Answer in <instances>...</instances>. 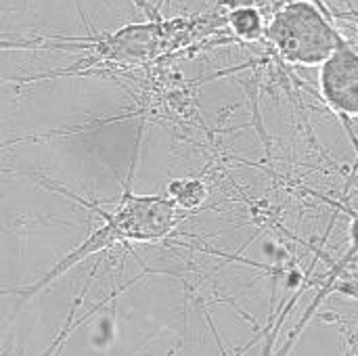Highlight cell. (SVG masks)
<instances>
[{"instance_id": "obj_4", "label": "cell", "mask_w": 358, "mask_h": 356, "mask_svg": "<svg viewBox=\"0 0 358 356\" xmlns=\"http://www.w3.org/2000/svg\"><path fill=\"white\" fill-rule=\"evenodd\" d=\"M166 193L174 199V204L180 210H187V212L197 210L210 195L206 183L199 178H176L168 185Z\"/></svg>"}, {"instance_id": "obj_2", "label": "cell", "mask_w": 358, "mask_h": 356, "mask_svg": "<svg viewBox=\"0 0 358 356\" xmlns=\"http://www.w3.org/2000/svg\"><path fill=\"white\" fill-rule=\"evenodd\" d=\"M264 38L281 59L294 65H323L342 44L336 25L308 0H296L275 13Z\"/></svg>"}, {"instance_id": "obj_3", "label": "cell", "mask_w": 358, "mask_h": 356, "mask_svg": "<svg viewBox=\"0 0 358 356\" xmlns=\"http://www.w3.org/2000/svg\"><path fill=\"white\" fill-rule=\"evenodd\" d=\"M321 97L344 122L358 118V52L342 44L323 65L319 78Z\"/></svg>"}, {"instance_id": "obj_6", "label": "cell", "mask_w": 358, "mask_h": 356, "mask_svg": "<svg viewBox=\"0 0 358 356\" xmlns=\"http://www.w3.org/2000/svg\"><path fill=\"white\" fill-rule=\"evenodd\" d=\"M352 143H355V147H357V151H358V143H357V138H352Z\"/></svg>"}, {"instance_id": "obj_1", "label": "cell", "mask_w": 358, "mask_h": 356, "mask_svg": "<svg viewBox=\"0 0 358 356\" xmlns=\"http://www.w3.org/2000/svg\"><path fill=\"white\" fill-rule=\"evenodd\" d=\"M86 204V201H82ZM90 206L103 220V227H96L73 252H69L52 271H48L38 283L19 290V296L31 298L48 283L57 281L65 271L84 262L88 256H94L103 250L126 245V243H157L166 239L180 222V208L168 193L162 195H136L126 185L120 201L113 210H105L92 204Z\"/></svg>"}, {"instance_id": "obj_5", "label": "cell", "mask_w": 358, "mask_h": 356, "mask_svg": "<svg viewBox=\"0 0 358 356\" xmlns=\"http://www.w3.org/2000/svg\"><path fill=\"white\" fill-rule=\"evenodd\" d=\"M229 23H231L235 36L245 40V42L260 40V38H264V31H266V25H264L260 10L252 8V6L235 8L229 17Z\"/></svg>"}]
</instances>
